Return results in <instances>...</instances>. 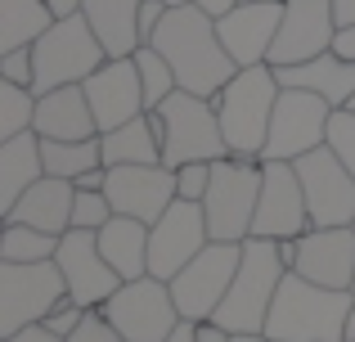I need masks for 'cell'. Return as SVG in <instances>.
<instances>
[{"mask_svg": "<svg viewBox=\"0 0 355 342\" xmlns=\"http://www.w3.org/2000/svg\"><path fill=\"white\" fill-rule=\"evenodd\" d=\"M108 203H113L117 216H135L144 225H153L175 198V171L162 162H148V167H108Z\"/></svg>", "mask_w": 355, "mask_h": 342, "instance_id": "d6986e66", "label": "cell"}, {"mask_svg": "<svg viewBox=\"0 0 355 342\" xmlns=\"http://www.w3.org/2000/svg\"><path fill=\"white\" fill-rule=\"evenodd\" d=\"M284 275H288L284 248L275 239H248L243 243L239 275H234L225 302H220V311L211 320L225 325L230 334H266V320H270V307L279 298Z\"/></svg>", "mask_w": 355, "mask_h": 342, "instance_id": "277c9868", "label": "cell"}, {"mask_svg": "<svg viewBox=\"0 0 355 342\" xmlns=\"http://www.w3.org/2000/svg\"><path fill=\"white\" fill-rule=\"evenodd\" d=\"M54 266L63 271L68 298L77 302V307H86V311L104 307V302L121 289V275L104 262V253H99V234H95V230H68V234L59 239Z\"/></svg>", "mask_w": 355, "mask_h": 342, "instance_id": "9a60e30c", "label": "cell"}, {"mask_svg": "<svg viewBox=\"0 0 355 342\" xmlns=\"http://www.w3.org/2000/svg\"><path fill=\"white\" fill-rule=\"evenodd\" d=\"M45 5H50L54 18H77L81 9H86V0H45Z\"/></svg>", "mask_w": 355, "mask_h": 342, "instance_id": "7bdbcfd3", "label": "cell"}, {"mask_svg": "<svg viewBox=\"0 0 355 342\" xmlns=\"http://www.w3.org/2000/svg\"><path fill=\"white\" fill-rule=\"evenodd\" d=\"M347 108H355V99H351V104H347Z\"/></svg>", "mask_w": 355, "mask_h": 342, "instance_id": "db71d44e", "label": "cell"}, {"mask_svg": "<svg viewBox=\"0 0 355 342\" xmlns=\"http://www.w3.org/2000/svg\"><path fill=\"white\" fill-rule=\"evenodd\" d=\"M63 298L68 284L54 262H0V342L41 325Z\"/></svg>", "mask_w": 355, "mask_h": 342, "instance_id": "ba28073f", "label": "cell"}, {"mask_svg": "<svg viewBox=\"0 0 355 342\" xmlns=\"http://www.w3.org/2000/svg\"><path fill=\"white\" fill-rule=\"evenodd\" d=\"M166 0H144V9H139V36H144V45L157 36V27H162V18H166Z\"/></svg>", "mask_w": 355, "mask_h": 342, "instance_id": "f35d334b", "label": "cell"}, {"mask_svg": "<svg viewBox=\"0 0 355 342\" xmlns=\"http://www.w3.org/2000/svg\"><path fill=\"white\" fill-rule=\"evenodd\" d=\"M36 90L14 86V81H0V140H14V135L36 131Z\"/></svg>", "mask_w": 355, "mask_h": 342, "instance_id": "4dcf8cb0", "label": "cell"}, {"mask_svg": "<svg viewBox=\"0 0 355 342\" xmlns=\"http://www.w3.org/2000/svg\"><path fill=\"white\" fill-rule=\"evenodd\" d=\"M90 108H95V122H99V135L117 131V126L135 122L139 113H148L144 104V81H139V68H135V54L130 59H108L95 77L81 81Z\"/></svg>", "mask_w": 355, "mask_h": 342, "instance_id": "ac0fdd59", "label": "cell"}, {"mask_svg": "<svg viewBox=\"0 0 355 342\" xmlns=\"http://www.w3.org/2000/svg\"><path fill=\"white\" fill-rule=\"evenodd\" d=\"M293 275L320 284V289H347L355 280V225L338 230H306L293 239Z\"/></svg>", "mask_w": 355, "mask_h": 342, "instance_id": "e0dca14e", "label": "cell"}, {"mask_svg": "<svg viewBox=\"0 0 355 342\" xmlns=\"http://www.w3.org/2000/svg\"><path fill=\"white\" fill-rule=\"evenodd\" d=\"M99 144H104V167H148V162H162V117L139 113L135 122L99 135Z\"/></svg>", "mask_w": 355, "mask_h": 342, "instance_id": "484cf974", "label": "cell"}, {"mask_svg": "<svg viewBox=\"0 0 355 342\" xmlns=\"http://www.w3.org/2000/svg\"><path fill=\"white\" fill-rule=\"evenodd\" d=\"M113 203H108L104 189H77V203H72V230H104L113 221Z\"/></svg>", "mask_w": 355, "mask_h": 342, "instance_id": "836d02e7", "label": "cell"}, {"mask_svg": "<svg viewBox=\"0 0 355 342\" xmlns=\"http://www.w3.org/2000/svg\"><path fill=\"white\" fill-rule=\"evenodd\" d=\"M239 262H243V243H216V239H211V243L171 280V298H175L180 320L202 325V320L216 316L225 293H230V284H234V275H239Z\"/></svg>", "mask_w": 355, "mask_h": 342, "instance_id": "30bf717a", "label": "cell"}, {"mask_svg": "<svg viewBox=\"0 0 355 342\" xmlns=\"http://www.w3.org/2000/svg\"><path fill=\"white\" fill-rule=\"evenodd\" d=\"M166 342H198V338H193V325H189V320H180V329H175Z\"/></svg>", "mask_w": 355, "mask_h": 342, "instance_id": "7dc6e473", "label": "cell"}, {"mask_svg": "<svg viewBox=\"0 0 355 342\" xmlns=\"http://www.w3.org/2000/svg\"><path fill=\"white\" fill-rule=\"evenodd\" d=\"M329 117H333V104L311 90H293L284 86L275 104V122H270V140H266V153L261 162H297L306 153L324 149V135H329Z\"/></svg>", "mask_w": 355, "mask_h": 342, "instance_id": "8fae6325", "label": "cell"}, {"mask_svg": "<svg viewBox=\"0 0 355 342\" xmlns=\"http://www.w3.org/2000/svg\"><path fill=\"white\" fill-rule=\"evenodd\" d=\"M139 9L144 0H86V23L99 36V45L108 50V59H130L144 45L139 36Z\"/></svg>", "mask_w": 355, "mask_h": 342, "instance_id": "cb8c5ba5", "label": "cell"}, {"mask_svg": "<svg viewBox=\"0 0 355 342\" xmlns=\"http://www.w3.org/2000/svg\"><path fill=\"white\" fill-rule=\"evenodd\" d=\"M279 23H284V0H266V5L243 0L225 18H216V32L239 68H257V63H270Z\"/></svg>", "mask_w": 355, "mask_h": 342, "instance_id": "ffe728a7", "label": "cell"}, {"mask_svg": "<svg viewBox=\"0 0 355 342\" xmlns=\"http://www.w3.org/2000/svg\"><path fill=\"white\" fill-rule=\"evenodd\" d=\"M95 234H99V253H104V262L121 275V284L148 275V225L144 221L113 216L104 230H95Z\"/></svg>", "mask_w": 355, "mask_h": 342, "instance_id": "4316f807", "label": "cell"}, {"mask_svg": "<svg viewBox=\"0 0 355 342\" xmlns=\"http://www.w3.org/2000/svg\"><path fill=\"white\" fill-rule=\"evenodd\" d=\"M279 95H284V86H279V72L270 63L239 68L234 81L216 95V117L225 131L230 158H261L266 153Z\"/></svg>", "mask_w": 355, "mask_h": 342, "instance_id": "3957f363", "label": "cell"}, {"mask_svg": "<svg viewBox=\"0 0 355 342\" xmlns=\"http://www.w3.org/2000/svg\"><path fill=\"white\" fill-rule=\"evenodd\" d=\"M261 176H266L261 158L211 162V189L202 198V212H207V230L216 243H248L252 239V221H257V203H261Z\"/></svg>", "mask_w": 355, "mask_h": 342, "instance_id": "8992f818", "label": "cell"}, {"mask_svg": "<svg viewBox=\"0 0 355 342\" xmlns=\"http://www.w3.org/2000/svg\"><path fill=\"white\" fill-rule=\"evenodd\" d=\"M157 117H162V167L180 171L184 162L230 158L225 131H220V117H216V99L175 90V95L157 108Z\"/></svg>", "mask_w": 355, "mask_h": 342, "instance_id": "5b68a950", "label": "cell"}, {"mask_svg": "<svg viewBox=\"0 0 355 342\" xmlns=\"http://www.w3.org/2000/svg\"><path fill=\"white\" fill-rule=\"evenodd\" d=\"M207 243H211V230H207L202 203L175 198L171 207L148 225V275H157V280L171 284Z\"/></svg>", "mask_w": 355, "mask_h": 342, "instance_id": "7c38bea8", "label": "cell"}, {"mask_svg": "<svg viewBox=\"0 0 355 342\" xmlns=\"http://www.w3.org/2000/svg\"><path fill=\"white\" fill-rule=\"evenodd\" d=\"M166 5H171V9H180V5H193V0H166Z\"/></svg>", "mask_w": 355, "mask_h": 342, "instance_id": "f907efd6", "label": "cell"}, {"mask_svg": "<svg viewBox=\"0 0 355 342\" xmlns=\"http://www.w3.org/2000/svg\"><path fill=\"white\" fill-rule=\"evenodd\" d=\"M36 54V95H50L59 86H81L86 77H95L108 63V50L99 45V36L90 32L86 14L77 18H59L41 41L32 45Z\"/></svg>", "mask_w": 355, "mask_h": 342, "instance_id": "52a82bcc", "label": "cell"}, {"mask_svg": "<svg viewBox=\"0 0 355 342\" xmlns=\"http://www.w3.org/2000/svg\"><path fill=\"white\" fill-rule=\"evenodd\" d=\"M68 342H121V334H117V325L113 320L104 316V311H86V316H81V325L72 329V338Z\"/></svg>", "mask_w": 355, "mask_h": 342, "instance_id": "8d00e7d4", "label": "cell"}, {"mask_svg": "<svg viewBox=\"0 0 355 342\" xmlns=\"http://www.w3.org/2000/svg\"><path fill=\"white\" fill-rule=\"evenodd\" d=\"M324 144L333 149V158L342 162L351 176H355V108H333L329 117V135H324Z\"/></svg>", "mask_w": 355, "mask_h": 342, "instance_id": "d6a6232c", "label": "cell"}, {"mask_svg": "<svg viewBox=\"0 0 355 342\" xmlns=\"http://www.w3.org/2000/svg\"><path fill=\"white\" fill-rule=\"evenodd\" d=\"M135 68H139V81H144V104H148V113H157V108H162L166 99L180 90V81H175L171 63H166L153 45H139V50H135Z\"/></svg>", "mask_w": 355, "mask_h": 342, "instance_id": "1f68e13d", "label": "cell"}, {"mask_svg": "<svg viewBox=\"0 0 355 342\" xmlns=\"http://www.w3.org/2000/svg\"><path fill=\"white\" fill-rule=\"evenodd\" d=\"M45 180V158H41V135L27 131L14 140H0V216L14 212V203Z\"/></svg>", "mask_w": 355, "mask_h": 342, "instance_id": "d4e9b609", "label": "cell"}, {"mask_svg": "<svg viewBox=\"0 0 355 342\" xmlns=\"http://www.w3.org/2000/svg\"><path fill=\"white\" fill-rule=\"evenodd\" d=\"M279 72V86H293V90H311V95L329 99L333 108H347L355 99V63L338 59V54H320L311 63H297V68H275Z\"/></svg>", "mask_w": 355, "mask_h": 342, "instance_id": "603a6c76", "label": "cell"}, {"mask_svg": "<svg viewBox=\"0 0 355 342\" xmlns=\"http://www.w3.org/2000/svg\"><path fill=\"white\" fill-rule=\"evenodd\" d=\"M5 342H68V338H54L50 329L32 325V329H23V334H14V338H5Z\"/></svg>", "mask_w": 355, "mask_h": 342, "instance_id": "b9f144b4", "label": "cell"}, {"mask_svg": "<svg viewBox=\"0 0 355 342\" xmlns=\"http://www.w3.org/2000/svg\"><path fill=\"white\" fill-rule=\"evenodd\" d=\"M36 135L41 140H95L99 122L81 86H59L36 99Z\"/></svg>", "mask_w": 355, "mask_h": 342, "instance_id": "7402d4cb", "label": "cell"}, {"mask_svg": "<svg viewBox=\"0 0 355 342\" xmlns=\"http://www.w3.org/2000/svg\"><path fill=\"white\" fill-rule=\"evenodd\" d=\"M148 45L171 63L180 90L202 95V99H216L239 72V63L230 59L225 41H220V32H216V18L198 5L166 9L162 27H157V36Z\"/></svg>", "mask_w": 355, "mask_h": 342, "instance_id": "6da1fadb", "label": "cell"}, {"mask_svg": "<svg viewBox=\"0 0 355 342\" xmlns=\"http://www.w3.org/2000/svg\"><path fill=\"white\" fill-rule=\"evenodd\" d=\"M59 18L50 14L45 0H0V54L36 45Z\"/></svg>", "mask_w": 355, "mask_h": 342, "instance_id": "83f0119b", "label": "cell"}, {"mask_svg": "<svg viewBox=\"0 0 355 342\" xmlns=\"http://www.w3.org/2000/svg\"><path fill=\"white\" fill-rule=\"evenodd\" d=\"M41 158H45V176L59 180H81L86 171L104 167V144L95 140H41Z\"/></svg>", "mask_w": 355, "mask_h": 342, "instance_id": "f1b7e54d", "label": "cell"}, {"mask_svg": "<svg viewBox=\"0 0 355 342\" xmlns=\"http://www.w3.org/2000/svg\"><path fill=\"white\" fill-rule=\"evenodd\" d=\"M59 253V239L45 234V230H32V225H14L5 221V234H0V262H54Z\"/></svg>", "mask_w": 355, "mask_h": 342, "instance_id": "f546056e", "label": "cell"}, {"mask_svg": "<svg viewBox=\"0 0 355 342\" xmlns=\"http://www.w3.org/2000/svg\"><path fill=\"white\" fill-rule=\"evenodd\" d=\"M351 298H355V280H351Z\"/></svg>", "mask_w": 355, "mask_h": 342, "instance_id": "816d5d0a", "label": "cell"}, {"mask_svg": "<svg viewBox=\"0 0 355 342\" xmlns=\"http://www.w3.org/2000/svg\"><path fill=\"white\" fill-rule=\"evenodd\" d=\"M333 54L347 59V63H355V27H338V36H333Z\"/></svg>", "mask_w": 355, "mask_h": 342, "instance_id": "60d3db41", "label": "cell"}, {"mask_svg": "<svg viewBox=\"0 0 355 342\" xmlns=\"http://www.w3.org/2000/svg\"><path fill=\"white\" fill-rule=\"evenodd\" d=\"M81 316H86V307H77V302H72V298H63L59 307H54L50 316L41 320V329H50L54 338H72V329L81 325Z\"/></svg>", "mask_w": 355, "mask_h": 342, "instance_id": "74e56055", "label": "cell"}, {"mask_svg": "<svg viewBox=\"0 0 355 342\" xmlns=\"http://www.w3.org/2000/svg\"><path fill=\"white\" fill-rule=\"evenodd\" d=\"M193 5H198V9H207L211 18H225L234 5H243V0H193Z\"/></svg>", "mask_w": 355, "mask_h": 342, "instance_id": "bcb514c9", "label": "cell"}, {"mask_svg": "<svg viewBox=\"0 0 355 342\" xmlns=\"http://www.w3.org/2000/svg\"><path fill=\"white\" fill-rule=\"evenodd\" d=\"M0 81H14V86H27V90L36 86V54H32V45H27V50L0 54Z\"/></svg>", "mask_w": 355, "mask_h": 342, "instance_id": "d590c367", "label": "cell"}, {"mask_svg": "<svg viewBox=\"0 0 355 342\" xmlns=\"http://www.w3.org/2000/svg\"><path fill=\"white\" fill-rule=\"evenodd\" d=\"M355 298L347 289H320L288 271L279 298L270 307L266 338L270 342H347Z\"/></svg>", "mask_w": 355, "mask_h": 342, "instance_id": "7a4b0ae2", "label": "cell"}, {"mask_svg": "<svg viewBox=\"0 0 355 342\" xmlns=\"http://www.w3.org/2000/svg\"><path fill=\"white\" fill-rule=\"evenodd\" d=\"M333 36H338V18L329 0H284V23L270 50V68H297V63L320 59L333 50Z\"/></svg>", "mask_w": 355, "mask_h": 342, "instance_id": "2e32d148", "label": "cell"}, {"mask_svg": "<svg viewBox=\"0 0 355 342\" xmlns=\"http://www.w3.org/2000/svg\"><path fill=\"white\" fill-rule=\"evenodd\" d=\"M252 5H266V0H252Z\"/></svg>", "mask_w": 355, "mask_h": 342, "instance_id": "f5cc1de1", "label": "cell"}, {"mask_svg": "<svg viewBox=\"0 0 355 342\" xmlns=\"http://www.w3.org/2000/svg\"><path fill=\"white\" fill-rule=\"evenodd\" d=\"M311 225V207H306V189L297 162H266L261 176V203H257V221H252V239H302Z\"/></svg>", "mask_w": 355, "mask_h": 342, "instance_id": "4fadbf2b", "label": "cell"}, {"mask_svg": "<svg viewBox=\"0 0 355 342\" xmlns=\"http://www.w3.org/2000/svg\"><path fill=\"white\" fill-rule=\"evenodd\" d=\"M193 338H198V342H234V334H230L225 325H216V320H202V325H193Z\"/></svg>", "mask_w": 355, "mask_h": 342, "instance_id": "ab89813d", "label": "cell"}, {"mask_svg": "<svg viewBox=\"0 0 355 342\" xmlns=\"http://www.w3.org/2000/svg\"><path fill=\"white\" fill-rule=\"evenodd\" d=\"M297 176L306 189V207H311V225L315 230H338L355 225V176L333 158V149L306 153L297 158Z\"/></svg>", "mask_w": 355, "mask_h": 342, "instance_id": "5bb4252c", "label": "cell"}, {"mask_svg": "<svg viewBox=\"0 0 355 342\" xmlns=\"http://www.w3.org/2000/svg\"><path fill=\"white\" fill-rule=\"evenodd\" d=\"M234 342H270L266 334H234Z\"/></svg>", "mask_w": 355, "mask_h": 342, "instance_id": "c3c4849f", "label": "cell"}, {"mask_svg": "<svg viewBox=\"0 0 355 342\" xmlns=\"http://www.w3.org/2000/svg\"><path fill=\"white\" fill-rule=\"evenodd\" d=\"M347 342H355V311H351V325H347Z\"/></svg>", "mask_w": 355, "mask_h": 342, "instance_id": "681fc988", "label": "cell"}, {"mask_svg": "<svg viewBox=\"0 0 355 342\" xmlns=\"http://www.w3.org/2000/svg\"><path fill=\"white\" fill-rule=\"evenodd\" d=\"M72 203H77V185L59 180V176H45V180H36L32 189L14 203V212H9L5 221L32 225V230H45V234L63 239L72 230Z\"/></svg>", "mask_w": 355, "mask_h": 342, "instance_id": "44dd1931", "label": "cell"}, {"mask_svg": "<svg viewBox=\"0 0 355 342\" xmlns=\"http://www.w3.org/2000/svg\"><path fill=\"white\" fill-rule=\"evenodd\" d=\"M175 189H180L184 203H202L211 189V162H184L175 171Z\"/></svg>", "mask_w": 355, "mask_h": 342, "instance_id": "e575fe53", "label": "cell"}, {"mask_svg": "<svg viewBox=\"0 0 355 342\" xmlns=\"http://www.w3.org/2000/svg\"><path fill=\"white\" fill-rule=\"evenodd\" d=\"M77 189H108V167H95V171H86L81 180H72Z\"/></svg>", "mask_w": 355, "mask_h": 342, "instance_id": "ee69618b", "label": "cell"}, {"mask_svg": "<svg viewBox=\"0 0 355 342\" xmlns=\"http://www.w3.org/2000/svg\"><path fill=\"white\" fill-rule=\"evenodd\" d=\"M99 311L117 325L121 342H166L180 329V311H175L171 284L157 280V275L126 280Z\"/></svg>", "mask_w": 355, "mask_h": 342, "instance_id": "9c48e42d", "label": "cell"}, {"mask_svg": "<svg viewBox=\"0 0 355 342\" xmlns=\"http://www.w3.org/2000/svg\"><path fill=\"white\" fill-rule=\"evenodd\" d=\"M329 5H333L338 27H355V0H329Z\"/></svg>", "mask_w": 355, "mask_h": 342, "instance_id": "f6af8a7d", "label": "cell"}]
</instances>
